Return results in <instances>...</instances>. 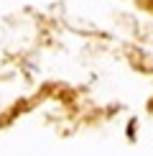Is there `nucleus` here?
Masks as SVG:
<instances>
[]
</instances>
